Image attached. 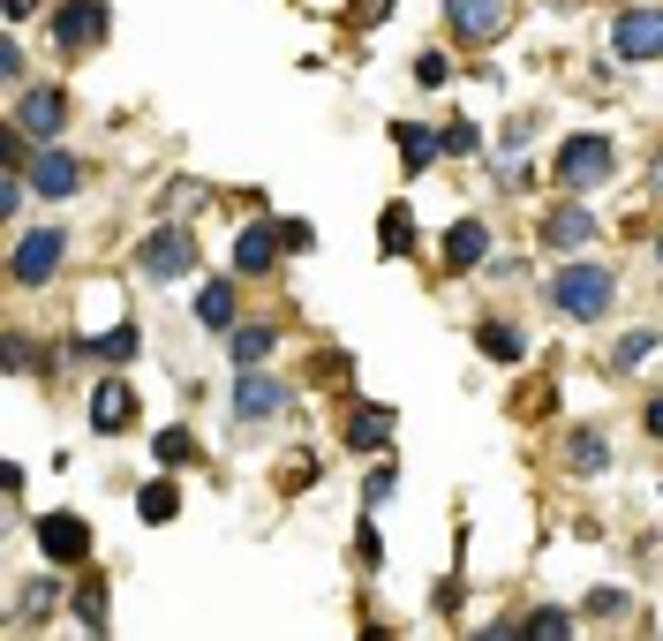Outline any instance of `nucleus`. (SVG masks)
Listing matches in <instances>:
<instances>
[{
    "instance_id": "obj_9",
    "label": "nucleus",
    "mask_w": 663,
    "mask_h": 641,
    "mask_svg": "<svg viewBox=\"0 0 663 641\" xmlns=\"http://www.w3.org/2000/svg\"><path fill=\"white\" fill-rule=\"evenodd\" d=\"M128 416H136V392H128L122 378H98V385H91V430H98V438H114Z\"/></svg>"
},
{
    "instance_id": "obj_26",
    "label": "nucleus",
    "mask_w": 663,
    "mask_h": 641,
    "mask_svg": "<svg viewBox=\"0 0 663 641\" xmlns=\"http://www.w3.org/2000/svg\"><path fill=\"white\" fill-rule=\"evenodd\" d=\"M23 189H31V181H23V174H15V167L0 174V212H8V219L23 212Z\"/></svg>"
},
{
    "instance_id": "obj_10",
    "label": "nucleus",
    "mask_w": 663,
    "mask_h": 641,
    "mask_svg": "<svg viewBox=\"0 0 663 641\" xmlns=\"http://www.w3.org/2000/svg\"><path fill=\"white\" fill-rule=\"evenodd\" d=\"M445 23L460 39H497L505 31V0H445Z\"/></svg>"
},
{
    "instance_id": "obj_25",
    "label": "nucleus",
    "mask_w": 663,
    "mask_h": 641,
    "mask_svg": "<svg viewBox=\"0 0 663 641\" xmlns=\"http://www.w3.org/2000/svg\"><path fill=\"white\" fill-rule=\"evenodd\" d=\"M649 347H656V333H625V340H619V370H633V362H649Z\"/></svg>"
},
{
    "instance_id": "obj_23",
    "label": "nucleus",
    "mask_w": 663,
    "mask_h": 641,
    "mask_svg": "<svg viewBox=\"0 0 663 641\" xmlns=\"http://www.w3.org/2000/svg\"><path fill=\"white\" fill-rule=\"evenodd\" d=\"M483 355H491V362H520L528 347H520V333H513V325H483Z\"/></svg>"
},
{
    "instance_id": "obj_21",
    "label": "nucleus",
    "mask_w": 663,
    "mask_h": 641,
    "mask_svg": "<svg viewBox=\"0 0 663 641\" xmlns=\"http://www.w3.org/2000/svg\"><path fill=\"white\" fill-rule=\"evenodd\" d=\"M566 453H573V469L588 475V469H603V461H611V438H603V430H573V445H566Z\"/></svg>"
},
{
    "instance_id": "obj_24",
    "label": "nucleus",
    "mask_w": 663,
    "mask_h": 641,
    "mask_svg": "<svg viewBox=\"0 0 663 641\" xmlns=\"http://www.w3.org/2000/svg\"><path fill=\"white\" fill-rule=\"evenodd\" d=\"M83 347H91L98 362H128V355H136V333H128V325H114V333H98V340H83Z\"/></svg>"
},
{
    "instance_id": "obj_15",
    "label": "nucleus",
    "mask_w": 663,
    "mask_h": 641,
    "mask_svg": "<svg viewBox=\"0 0 663 641\" xmlns=\"http://www.w3.org/2000/svg\"><path fill=\"white\" fill-rule=\"evenodd\" d=\"M483 256H491V227H483V219H460L453 234H445V264H453V272H475Z\"/></svg>"
},
{
    "instance_id": "obj_18",
    "label": "nucleus",
    "mask_w": 663,
    "mask_h": 641,
    "mask_svg": "<svg viewBox=\"0 0 663 641\" xmlns=\"http://www.w3.org/2000/svg\"><path fill=\"white\" fill-rule=\"evenodd\" d=\"M272 347H280L272 325H234V333H227V355H234V362H264Z\"/></svg>"
},
{
    "instance_id": "obj_22",
    "label": "nucleus",
    "mask_w": 663,
    "mask_h": 641,
    "mask_svg": "<svg viewBox=\"0 0 663 641\" xmlns=\"http://www.w3.org/2000/svg\"><path fill=\"white\" fill-rule=\"evenodd\" d=\"M151 453H159V469H181V461H197V438H189V430H159Z\"/></svg>"
},
{
    "instance_id": "obj_1",
    "label": "nucleus",
    "mask_w": 663,
    "mask_h": 641,
    "mask_svg": "<svg viewBox=\"0 0 663 641\" xmlns=\"http://www.w3.org/2000/svg\"><path fill=\"white\" fill-rule=\"evenodd\" d=\"M550 302H558L573 325H596V317L619 302V280H611L603 264H566V272L550 280Z\"/></svg>"
},
{
    "instance_id": "obj_27",
    "label": "nucleus",
    "mask_w": 663,
    "mask_h": 641,
    "mask_svg": "<svg viewBox=\"0 0 663 641\" xmlns=\"http://www.w3.org/2000/svg\"><path fill=\"white\" fill-rule=\"evenodd\" d=\"M566 627H573V619H566V611H558V603H543L536 619H528V634H566Z\"/></svg>"
},
{
    "instance_id": "obj_6",
    "label": "nucleus",
    "mask_w": 663,
    "mask_h": 641,
    "mask_svg": "<svg viewBox=\"0 0 663 641\" xmlns=\"http://www.w3.org/2000/svg\"><path fill=\"white\" fill-rule=\"evenodd\" d=\"M61 122H69V98H61L53 84H45V91H23V98H15V128H23V136L53 144V136H61Z\"/></svg>"
},
{
    "instance_id": "obj_7",
    "label": "nucleus",
    "mask_w": 663,
    "mask_h": 641,
    "mask_svg": "<svg viewBox=\"0 0 663 641\" xmlns=\"http://www.w3.org/2000/svg\"><path fill=\"white\" fill-rule=\"evenodd\" d=\"M39 544H45V558L83 566V558H91V528H83L76 513H45V521H39Z\"/></svg>"
},
{
    "instance_id": "obj_20",
    "label": "nucleus",
    "mask_w": 663,
    "mask_h": 641,
    "mask_svg": "<svg viewBox=\"0 0 663 641\" xmlns=\"http://www.w3.org/2000/svg\"><path fill=\"white\" fill-rule=\"evenodd\" d=\"M136 513H144L151 528H166V521L181 513V491H173V483H144V498H136Z\"/></svg>"
},
{
    "instance_id": "obj_12",
    "label": "nucleus",
    "mask_w": 663,
    "mask_h": 641,
    "mask_svg": "<svg viewBox=\"0 0 663 641\" xmlns=\"http://www.w3.org/2000/svg\"><path fill=\"white\" fill-rule=\"evenodd\" d=\"M287 408V385L280 378H242L234 385V423H264V416H280Z\"/></svg>"
},
{
    "instance_id": "obj_28",
    "label": "nucleus",
    "mask_w": 663,
    "mask_h": 641,
    "mask_svg": "<svg viewBox=\"0 0 663 641\" xmlns=\"http://www.w3.org/2000/svg\"><path fill=\"white\" fill-rule=\"evenodd\" d=\"M385 250H392V256L408 250V212H385Z\"/></svg>"
},
{
    "instance_id": "obj_30",
    "label": "nucleus",
    "mask_w": 663,
    "mask_h": 641,
    "mask_svg": "<svg viewBox=\"0 0 663 641\" xmlns=\"http://www.w3.org/2000/svg\"><path fill=\"white\" fill-rule=\"evenodd\" d=\"M649 430H656V438H663V400H649Z\"/></svg>"
},
{
    "instance_id": "obj_19",
    "label": "nucleus",
    "mask_w": 663,
    "mask_h": 641,
    "mask_svg": "<svg viewBox=\"0 0 663 641\" xmlns=\"http://www.w3.org/2000/svg\"><path fill=\"white\" fill-rule=\"evenodd\" d=\"M197 317H204L211 333H234V287H227V280H211L204 295H197Z\"/></svg>"
},
{
    "instance_id": "obj_11",
    "label": "nucleus",
    "mask_w": 663,
    "mask_h": 641,
    "mask_svg": "<svg viewBox=\"0 0 663 641\" xmlns=\"http://www.w3.org/2000/svg\"><path fill=\"white\" fill-rule=\"evenodd\" d=\"M98 31H106V0H69L53 15V39L61 45H98Z\"/></svg>"
},
{
    "instance_id": "obj_14",
    "label": "nucleus",
    "mask_w": 663,
    "mask_h": 641,
    "mask_svg": "<svg viewBox=\"0 0 663 641\" xmlns=\"http://www.w3.org/2000/svg\"><path fill=\"white\" fill-rule=\"evenodd\" d=\"M543 242H550V250H580V242H596V212H588V204H558V212L543 219Z\"/></svg>"
},
{
    "instance_id": "obj_3",
    "label": "nucleus",
    "mask_w": 663,
    "mask_h": 641,
    "mask_svg": "<svg viewBox=\"0 0 663 641\" xmlns=\"http://www.w3.org/2000/svg\"><path fill=\"white\" fill-rule=\"evenodd\" d=\"M619 61H663V8H625L619 31H611Z\"/></svg>"
},
{
    "instance_id": "obj_8",
    "label": "nucleus",
    "mask_w": 663,
    "mask_h": 641,
    "mask_svg": "<svg viewBox=\"0 0 663 641\" xmlns=\"http://www.w3.org/2000/svg\"><path fill=\"white\" fill-rule=\"evenodd\" d=\"M31 189H39V197H76L83 167L69 159V151H53V144H45V151H31Z\"/></svg>"
},
{
    "instance_id": "obj_17",
    "label": "nucleus",
    "mask_w": 663,
    "mask_h": 641,
    "mask_svg": "<svg viewBox=\"0 0 663 641\" xmlns=\"http://www.w3.org/2000/svg\"><path fill=\"white\" fill-rule=\"evenodd\" d=\"M392 144H400V159H408V174H422L438 151H445V136H430V128H414V122H400L392 128Z\"/></svg>"
},
{
    "instance_id": "obj_2",
    "label": "nucleus",
    "mask_w": 663,
    "mask_h": 641,
    "mask_svg": "<svg viewBox=\"0 0 663 641\" xmlns=\"http://www.w3.org/2000/svg\"><path fill=\"white\" fill-rule=\"evenodd\" d=\"M61 256H69V234H61V227H39V234L15 242L8 272H15V287H45V280L61 272Z\"/></svg>"
},
{
    "instance_id": "obj_13",
    "label": "nucleus",
    "mask_w": 663,
    "mask_h": 641,
    "mask_svg": "<svg viewBox=\"0 0 663 641\" xmlns=\"http://www.w3.org/2000/svg\"><path fill=\"white\" fill-rule=\"evenodd\" d=\"M280 242H287V234H280L272 219H256V227H242V234H234V272H272V256H280Z\"/></svg>"
},
{
    "instance_id": "obj_29",
    "label": "nucleus",
    "mask_w": 663,
    "mask_h": 641,
    "mask_svg": "<svg viewBox=\"0 0 663 641\" xmlns=\"http://www.w3.org/2000/svg\"><path fill=\"white\" fill-rule=\"evenodd\" d=\"M445 151H483V136H475L467 122H453V128H445Z\"/></svg>"
},
{
    "instance_id": "obj_5",
    "label": "nucleus",
    "mask_w": 663,
    "mask_h": 641,
    "mask_svg": "<svg viewBox=\"0 0 663 641\" xmlns=\"http://www.w3.org/2000/svg\"><path fill=\"white\" fill-rule=\"evenodd\" d=\"M136 264H144L151 280H181V272H197V242H189V227H159V234L136 250Z\"/></svg>"
},
{
    "instance_id": "obj_4",
    "label": "nucleus",
    "mask_w": 663,
    "mask_h": 641,
    "mask_svg": "<svg viewBox=\"0 0 663 641\" xmlns=\"http://www.w3.org/2000/svg\"><path fill=\"white\" fill-rule=\"evenodd\" d=\"M611 167H619V159H611L603 136H573V144L558 151V181H566V189H596V181H611Z\"/></svg>"
},
{
    "instance_id": "obj_16",
    "label": "nucleus",
    "mask_w": 663,
    "mask_h": 641,
    "mask_svg": "<svg viewBox=\"0 0 663 641\" xmlns=\"http://www.w3.org/2000/svg\"><path fill=\"white\" fill-rule=\"evenodd\" d=\"M347 445H355V453H385V445H392V408H362V416H347Z\"/></svg>"
}]
</instances>
